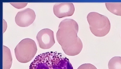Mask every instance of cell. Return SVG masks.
<instances>
[{"label": "cell", "mask_w": 121, "mask_h": 69, "mask_svg": "<svg viewBox=\"0 0 121 69\" xmlns=\"http://www.w3.org/2000/svg\"><path fill=\"white\" fill-rule=\"evenodd\" d=\"M78 29L77 23L73 19H64L59 24L56 33L57 40L67 55H76L82 49V42L77 36Z\"/></svg>", "instance_id": "6da1fadb"}, {"label": "cell", "mask_w": 121, "mask_h": 69, "mask_svg": "<svg viewBox=\"0 0 121 69\" xmlns=\"http://www.w3.org/2000/svg\"><path fill=\"white\" fill-rule=\"evenodd\" d=\"M29 69H73L69 59L61 53L48 52L37 55Z\"/></svg>", "instance_id": "7a4b0ae2"}, {"label": "cell", "mask_w": 121, "mask_h": 69, "mask_svg": "<svg viewBox=\"0 0 121 69\" xmlns=\"http://www.w3.org/2000/svg\"><path fill=\"white\" fill-rule=\"evenodd\" d=\"M87 18L90 30L95 36L104 37L109 32L110 23L107 16L97 12H92L88 14Z\"/></svg>", "instance_id": "3957f363"}, {"label": "cell", "mask_w": 121, "mask_h": 69, "mask_svg": "<svg viewBox=\"0 0 121 69\" xmlns=\"http://www.w3.org/2000/svg\"><path fill=\"white\" fill-rule=\"evenodd\" d=\"M37 50L35 41L28 38L21 40L14 49L16 57L17 60L22 63H27L33 59Z\"/></svg>", "instance_id": "277c9868"}, {"label": "cell", "mask_w": 121, "mask_h": 69, "mask_svg": "<svg viewBox=\"0 0 121 69\" xmlns=\"http://www.w3.org/2000/svg\"><path fill=\"white\" fill-rule=\"evenodd\" d=\"M36 38L39 47L43 49H49L55 43L53 32L49 29L41 30L37 33Z\"/></svg>", "instance_id": "5b68a950"}, {"label": "cell", "mask_w": 121, "mask_h": 69, "mask_svg": "<svg viewBox=\"0 0 121 69\" xmlns=\"http://www.w3.org/2000/svg\"><path fill=\"white\" fill-rule=\"evenodd\" d=\"M36 15L34 11L30 8L18 12L15 17L16 23L22 27L28 26L34 21Z\"/></svg>", "instance_id": "8992f818"}, {"label": "cell", "mask_w": 121, "mask_h": 69, "mask_svg": "<svg viewBox=\"0 0 121 69\" xmlns=\"http://www.w3.org/2000/svg\"><path fill=\"white\" fill-rule=\"evenodd\" d=\"M53 10L54 14L56 17L62 18L72 16L75 8L72 3H57L54 5Z\"/></svg>", "instance_id": "52a82bcc"}, {"label": "cell", "mask_w": 121, "mask_h": 69, "mask_svg": "<svg viewBox=\"0 0 121 69\" xmlns=\"http://www.w3.org/2000/svg\"><path fill=\"white\" fill-rule=\"evenodd\" d=\"M12 63L10 50L7 47L3 46V69H10Z\"/></svg>", "instance_id": "ba28073f"}, {"label": "cell", "mask_w": 121, "mask_h": 69, "mask_svg": "<svg viewBox=\"0 0 121 69\" xmlns=\"http://www.w3.org/2000/svg\"><path fill=\"white\" fill-rule=\"evenodd\" d=\"M105 4L107 9L111 13L121 16V2H107Z\"/></svg>", "instance_id": "9c48e42d"}, {"label": "cell", "mask_w": 121, "mask_h": 69, "mask_svg": "<svg viewBox=\"0 0 121 69\" xmlns=\"http://www.w3.org/2000/svg\"><path fill=\"white\" fill-rule=\"evenodd\" d=\"M109 69H121V57L115 56L112 58L108 64Z\"/></svg>", "instance_id": "30bf717a"}, {"label": "cell", "mask_w": 121, "mask_h": 69, "mask_svg": "<svg viewBox=\"0 0 121 69\" xmlns=\"http://www.w3.org/2000/svg\"><path fill=\"white\" fill-rule=\"evenodd\" d=\"M28 3L26 2H11L10 4L15 8L20 9L26 7Z\"/></svg>", "instance_id": "8fae6325"}, {"label": "cell", "mask_w": 121, "mask_h": 69, "mask_svg": "<svg viewBox=\"0 0 121 69\" xmlns=\"http://www.w3.org/2000/svg\"><path fill=\"white\" fill-rule=\"evenodd\" d=\"M77 69H97L94 65L90 63H85L79 66Z\"/></svg>", "instance_id": "7c38bea8"}]
</instances>
